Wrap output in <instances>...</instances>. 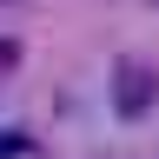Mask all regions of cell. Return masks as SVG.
Returning <instances> with one entry per match:
<instances>
[{
    "instance_id": "6da1fadb",
    "label": "cell",
    "mask_w": 159,
    "mask_h": 159,
    "mask_svg": "<svg viewBox=\"0 0 159 159\" xmlns=\"http://www.w3.org/2000/svg\"><path fill=\"white\" fill-rule=\"evenodd\" d=\"M146 73H119V113H133V106H146Z\"/></svg>"
}]
</instances>
